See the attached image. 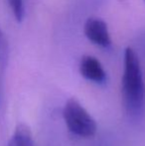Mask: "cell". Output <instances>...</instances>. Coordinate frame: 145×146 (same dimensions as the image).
Wrapping results in <instances>:
<instances>
[{
  "mask_svg": "<svg viewBox=\"0 0 145 146\" xmlns=\"http://www.w3.org/2000/svg\"><path fill=\"white\" fill-rule=\"evenodd\" d=\"M122 96L127 114L138 120L145 111V84L137 54L128 47L124 52Z\"/></svg>",
  "mask_w": 145,
  "mask_h": 146,
  "instance_id": "1",
  "label": "cell"
},
{
  "mask_svg": "<svg viewBox=\"0 0 145 146\" xmlns=\"http://www.w3.org/2000/svg\"><path fill=\"white\" fill-rule=\"evenodd\" d=\"M65 122L73 134L81 137H91L97 131V123L91 114L75 98H70L63 110Z\"/></svg>",
  "mask_w": 145,
  "mask_h": 146,
  "instance_id": "2",
  "label": "cell"
},
{
  "mask_svg": "<svg viewBox=\"0 0 145 146\" xmlns=\"http://www.w3.org/2000/svg\"><path fill=\"white\" fill-rule=\"evenodd\" d=\"M85 35L91 42L97 46L107 48L111 45V39L105 20L97 17H91L85 21Z\"/></svg>",
  "mask_w": 145,
  "mask_h": 146,
  "instance_id": "3",
  "label": "cell"
},
{
  "mask_svg": "<svg viewBox=\"0 0 145 146\" xmlns=\"http://www.w3.org/2000/svg\"><path fill=\"white\" fill-rule=\"evenodd\" d=\"M79 72L85 79L97 84H103L107 81V73L101 62L89 55H85L81 59Z\"/></svg>",
  "mask_w": 145,
  "mask_h": 146,
  "instance_id": "4",
  "label": "cell"
},
{
  "mask_svg": "<svg viewBox=\"0 0 145 146\" xmlns=\"http://www.w3.org/2000/svg\"><path fill=\"white\" fill-rule=\"evenodd\" d=\"M7 146H35L29 127L25 124L17 125Z\"/></svg>",
  "mask_w": 145,
  "mask_h": 146,
  "instance_id": "5",
  "label": "cell"
},
{
  "mask_svg": "<svg viewBox=\"0 0 145 146\" xmlns=\"http://www.w3.org/2000/svg\"><path fill=\"white\" fill-rule=\"evenodd\" d=\"M8 57H9V45L5 34L0 27V100L2 96V90H3V79L6 67L8 64Z\"/></svg>",
  "mask_w": 145,
  "mask_h": 146,
  "instance_id": "6",
  "label": "cell"
},
{
  "mask_svg": "<svg viewBox=\"0 0 145 146\" xmlns=\"http://www.w3.org/2000/svg\"><path fill=\"white\" fill-rule=\"evenodd\" d=\"M9 6L12 10L15 19L18 22H22L25 14V7H24V0H8Z\"/></svg>",
  "mask_w": 145,
  "mask_h": 146,
  "instance_id": "7",
  "label": "cell"
},
{
  "mask_svg": "<svg viewBox=\"0 0 145 146\" xmlns=\"http://www.w3.org/2000/svg\"><path fill=\"white\" fill-rule=\"evenodd\" d=\"M144 2H145V0H144Z\"/></svg>",
  "mask_w": 145,
  "mask_h": 146,
  "instance_id": "8",
  "label": "cell"
}]
</instances>
